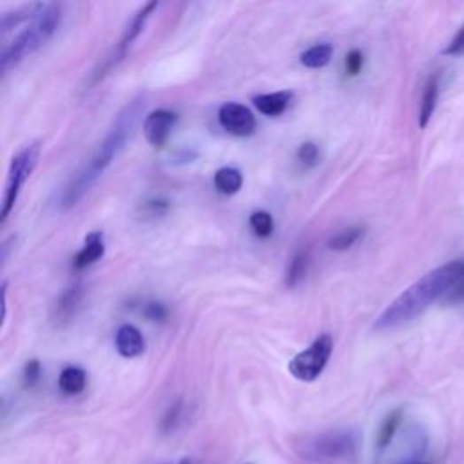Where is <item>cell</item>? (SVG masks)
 <instances>
[{"label":"cell","mask_w":464,"mask_h":464,"mask_svg":"<svg viewBox=\"0 0 464 464\" xmlns=\"http://www.w3.org/2000/svg\"><path fill=\"white\" fill-rule=\"evenodd\" d=\"M143 104H145V98L136 97L129 100V104L114 116V120L105 138L95 151L91 160L64 187L62 197H60V209H71L79 204L86 197V192L91 190L97 180L112 164V160L122 152V149L133 136V131L140 120Z\"/></svg>","instance_id":"cell-1"},{"label":"cell","mask_w":464,"mask_h":464,"mask_svg":"<svg viewBox=\"0 0 464 464\" xmlns=\"http://www.w3.org/2000/svg\"><path fill=\"white\" fill-rule=\"evenodd\" d=\"M464 275V261L455 259L446 265L434 268L432 273L424 275L414 285H410L401 296H398L386 311L377 318L375 330H392L403 327L419 318L436 301H443L455 283Z\"/></svg>","instance_id":"cell-2"},{"label":"cell","mask_w":464,"mask_h":464,"mask_svg":"<svg viewBox=\"0 0 464 464\" xmlns=\"http://www.w3.org/2000/svg\"><path fill=\"white\" fill-rule=\"evenodd\" d=\"M62 17L64 12L60 4H43L41 12L33 20L20 27L10 41H4L3 51H0V71L3 74H8L26 57L48 44L58 31Z\"/></svg>","instance_id":"cell-3"},{"label":"cell","mask_w":464,"mask_h":464,"mask_svg":"<svg viewBox=\"0 0 464 464\" xmlns=\"http://www.w3.org/2000/svg\"><path fill=\"white\" fill-rule=\"evenodd\" d=\"M41 152H43L41 142H33V143L26 145L24 149H20L13 157V160L10 164V171H8L6 189H4L3 211H0V221H3V223H6L10 214L13 213L27 178L35 171L38 159H41Z\"/></svg>","instance_id":"cell-4"},{"label":"cell","mask_w":464,"mask_h":464,"mask_svg":"<svg viewBox=\"0 0 464 464\" xmlns=\"http://www.w3.org/2000/svg\"><path fill=\"white\" fill-rule=\"evenodd\" d=\"M332 351H334V341L330 334H321L311 346L305 348L303 352H299L290 360L289 372L298 381L313 383L323 374L332 356Z\"/></svg>","instance_id":"cell-5"},{"label":"cell","mask_w":464,"mask_h":464,"mask_svg":"<svg viewBox=\"0 0 464 464\" xmlns=\"http://www.w3.org/2000/svg\"><path fill=\"white\" fill-rule=\"evenodd\" d=\"M220 126L232 136H251L256 131V119L242 104L236 102H227L220 107L218 112Z\"/></svg>","instance_id":"cell-6"},{"label":"cell","mask_w":464,"mask_h":464,"mask_svg":"<svg viewBox=\"0 0 464 464\" xmlns=\"http://www.w3.org/2000/svg\"><path fill=\"white\" fill-rule=\"evenodd\" d=\"M356 436L352 432H330L313 445L316 455L323 459H346L356 452Z\"/></svg>","instance_id":"cell-7"},{"label":"cell","mask_w":464,"mask_h":464,"mask_svg":"<svg viewBox=\"0 0 464 464\" xmlns=\"http://www.w3.org/2000/svg\"><path fill=\"white\" fill-rule=\"evenodd\" d=\"M176 122H178V114L169 109H157L149 112L143 122V133L147 142L154 147L166 145Z\"/></svg>","instance_id":"cell-8"},{"label":"cell","mask_w":464,"mask_h":464,"mask_svg":"<svg viewBox=\"0 0 464 464\" xmlns=\"http://www.w3.org/2000/svg\"><path fill=\"white\" fill-rule=\"evenodd\" d=\"M114 343H116V351H119V354L128 360L138 358L145 351V339L135 325H122L119 332H116Z\"/></svg>","instance_id":"cell-9"},{"label":"cell","mask_w":464,"mask_h":464,"mask_svg":"<svg viewBox=\"0 0 464 464\" xmlns=\"http://www.w3.org/2000/svg\"><path fill=\"white\" fill-rule=\"evenodd\" d=\"M84 299V289L81 285L76 287H71L67 289L57 301L55 305V311H53V321L58 325V327H64L66 323H69L76 311L81 308V303Z\"/></svg>","instance_id":"cell-10"},{"label":"cell","mask_w":464,"mask_h":464,"mask_svg":"<svg viewBox=\"0 0 464 464\" xmlns=\"http://www.w3.org/2000/svg\"><path fill=\"white\" fill-rule=\"evenodd\" d=\"M105 252V244H104V235L100 230H95L91 232V235L86 236V242H84V247L76 252L74 259H73V267L76 270H82V268H88L89 265L97 263Z\"/></svg>","instance_id":"cell-11"},{"label":"cell","mask_w":464,"mask_h":464,"mask_svg":"<svg viewBox=\"0 0 464 464\" xmlns=\"http://www.w3.org/2000/svg\"><path fill=\"white\" fill-rule=\"evenodd\" d=\"M157 8H159V3H149V4L142 6V8L136 12V15H135V17L129 20V24L126 26L122 41H120L119 46H116V50L122 51L124 55H128L129 46H133V43L142 35V31L145 29L147 20H149V17H151V13H152L154 10H157Z\"/></svg>","instance_id":"cell-12"},{"label":"cell","mask_w":464,"mask_h":464,"mask_svg":"<svg viewBox=\"0 0 464 464\" xmlns=\"http://www.w3.org/2000/svg\"><path fill=\"white\" fill-rule=\"evenodd\" d=\"M292 93L289 91H278V93H267V95H258L252 98L256 109L267 116H280L287 111L292 100Z\"/></svg>","instance_id":"cell-13"},{"label":"cell","mask_w":464,"mask_h":464,"mask_svg":"<svg viewBox=\"0 0 464 464\" xmlns=\"http://www.w3.org/2000/svg\"><path fill=\"white\" fill-rule=\"evenodd\" d=\"M437 100H439V74L434 73L427 86H424V91H422V100H421V112H419V128L424 129L429 126L432 114L436 111V105H437Z\"/></svg>","instance_id":"cell-14"},{"label":"cell","mask_w":464,"mask_h":464,"mask_svg":"<svg viewBox=\"0 0 464 464\" xmlns=\"http://www.w3.org/2000/svg\"><path fill=\"white\" fill-rule=\"evenodd\" d=\"M58 386L66 396H79L88 386V374L81 367H66L60 372Z\"/></svg>","instance_id":"cell-15"},{"label":"cell","mask_w":464,"mask_h":464,"mask_svg":"<svg viewBox=\"0 0 464 464\" xmlns=\"http://www.w3.org/2000/svg\"><path fill=\"white\" fill-rule=\"evenodd\" d=\"M308 267H311V251L308 249H299L287 268V275H285V283L289 289H296L306 276L308 273Z\"/></svg>","instance_id":"cell-16"},{"label":"cell","mask_w":464,"mask_h":464,"mask_svg":"<svg viewBox=\"0 0 464 464\" xmlns=\"http://www.w3.org/2000/svg\"><path fill=\"white\" fill-rule=\"evenodd\" d=\"M244 176L235 167H221L214 174V187L225 197H232L242 189Z\"/></svg>","instance_id":"cell-17"},{"label":"cell","mask_w":464,"mask_h":464,"mask_svg":"<svg viewBox=\"0 0 464 464\" xmlns=\"http://www.w3.org/2000/svg\"><path fill=\"white\" fill-rule=\"evenodd\" d=\"M332 55H334L332 44L321 43V44H316L313 48H308L306 51H303L299 57V62L308 69H320L330 62Z\"/></svg>","instance_id":"cell-18"},{"label":"cell","mask_w":464,"mask_h":464,"mask_svg":"<svg viewBox=\"0 0 464 464\" xmlns=\"http://www.w3.org/2000/svg\"><path fill=\"white\" fill-rule=\"evenodd\" d=\"M363 236H365V227L354 225V227L343 228L329 240V249L337 251V252L348 251V249H352Z\"/></svg>","instance_id":"cell-19"},{"label":"cell","mask_w":464,"mask_h":464,"mask_svg":"<svg viewBox=\"0 0 464 464\" xmlns=\"http://www.w3.org/2000/svg\"><path fill=\"white\" fill-rule=\"evenodd\" d=\"M401 419H403V414L399 410L392 412L389 417L384 419V422L381 424V429H379V434H377V448L379 450H383V448L391 445L392 437L396 436V432L399 429Z\"/></svg>","instance_id":"cell-20"},{"label":"cell","mask_w":464,"mask_h":464,"mask_svg":"<svg viewBox=\"0 0 464 464\" xmlns=\"http://www.w3.org/2000/svg\"><path fill=\"white\" fill-rule=\"evenodd\" d=\"M249 223H251V228L254 235L258 238H268V236H273V232H275V218L270 213L267 211H256L251 214L249 218Z\"/></svg>","instance_id":"cell-21"},{"label":"cell","mask_w":464,"mask_h":464,"mask_svg":"<svg viewBox=\"0 0 464 464\" xmlns=\"http://www.w3.org/2000/svg\"><path fill=\"white\" fill-rule=\"evenodd\" d=\"M296 157H298V162L301 166H305L306 169H311V167H316L320 164V159H321V151L318 147V143L314 142H305L299 145L298 152H296Z\"/></svg>","instance_id":"cell-22"},{"label":"cell","mask_w":464,"mask_h":464,"mask_svg":"<svg viewBox=\"0 0 464 464\" xmlns=\"http://www.w3.org/2000/svg\"><path fill=\"white\" fill-rule=\"evenodd\" d=\"M22 377H24V384L27 386V389H33V386L38 381H41V377H43V365H41V361H36V360L27 361L26 367H24Z\"/></svg>","instance_id":"cell-23"},{"label":"cell","mask_w":464,"mask_h":464,"mask_svg":"<svg viewBox=\"0 0 464 464\" xmlns=\"http://www.w3.org/2000/svg\"><path fill=\"white\" fill-rule=\"evenodd\" d=\"M363 64H365V57L360 50H352L344 57V71H346V74H351V76L360 74Z\"/></svg>","instance_id":"cell-24"},{"label":"cell","mask_w":464,"mask_h":464,"mask_svg":"<svg viewBox=\"0 0 464 464\" xmlns=\"http://www.w3.org/2000/svg\"><path fill=\"white\" fill-rule=\"evenodd\" d=\"M143 314H145L149 320H152V321H166L167 316H169L166 305L157 303V301L147 303L145 308H143Z\"/></svg>","instance_id":"cell-25"},{"label":"cell","mask_w":464,"mask_h":464,"mask_svg":"<svg viewBox=\"0 0 464 464\" xmlns=\"http://www.w3.org/2000/svg\"><path fill=\"white\" fill-rule=\"evenodd\" d=\"M445 57H457L464 53V26L455 33V36L450 41V44L441 51Z\"/></svg>","instance_id":"cell-26"},{"label":"cell","mask_w":464,"mask_h":464,"mask_svg":"<svg viewBox=\"0 0 464 464\" xmlns=\"http://www.w3.org/2000/svg\"><path fill=\"white\" fill-rule=\"evenodd\" d=\"M167 211H169V202H166V200H151L143 205L145 216H151V218H160Z\"/></svg>","instance_id":"cell-27"},{"label":"cell","mask_w":464,"mask_h":464,"mask_svg":"<svg viewBox=\"0 0 464 464\" xmlns=\"http://www.w3.org/2000/svg\"><path fill=\"white\" fill-rule=\"evenodd\" d=\"M443 301H445V303H450V305L464 301V275H462V278L455 283V287L450 290V294H448Z\"/></svg>","instance_id":"cell-28"},{"label":"cell","mask_w":464,"mask_h":464,"mask_svg":"<svg viewBox=\"0 0 464 464\" xmlns=\"http://www.w3.org/2000/svg\"><path fill=\"white\" fill-rule=\"evenodd\" d=\"M167 464H190V460H189V459H185V457H182V459L171 460V462H167Z\"/></svg>","instance_id":"cell-29"}]
</instances>
